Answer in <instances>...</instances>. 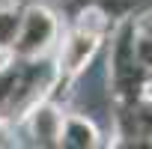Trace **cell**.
Listing matches in <instances>:
<instances>
[{"label":"cell","mask_w":152,"mask_h":149,"mask_svg":"<svg viewBox=\"0 0 152 149\" xmlns=\"http://www.w3.org/2000/svg\"><path fill=\"white\" fill-rule=\"evenodd\" d=\"M102 27H104V18H102L99 12H87V15L78 21L75 33L69 36V42H66V48H63V66H66L69 72H78V69L90 60V54H93L96 45H99Z\"/></svg>","instance_id":"cell-1"}]
</instances>
